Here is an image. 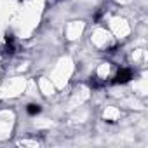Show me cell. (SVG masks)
Returning <instances> with one entry per match:
<instances>
[{
	"label": "cell",
	"mask_w": 148,
	"mask_h": 148,
	"mask_svg": "<svg viewBox=\"0 0 148 148\" xmlns=\"http://www.w3.org/2000/svg\"><path fill=\"white\" fill-rule=\"evenodd\" d=\"M132 79V70H129V68H122L117 75H115V84H125V82H129Z\"/></svg>",
	"instance_id": "1"
},
{
	"label": "cell",
	"mask_w": 148,
	"mask_h": 148,
	"mask_svg": "<svg viewBox=\"0 0 148 148\" xmlns=\"http://www.w3.org/2000/svg\"><path fill=\"white\" fill-rule=\"evenodd\" d=\"M40 110H42L40 105H33V103L28 105V108H26V112H28L30 115H37V113H40Z\"/></svg>",
	"instance_id": "2"
}]
</instances>
